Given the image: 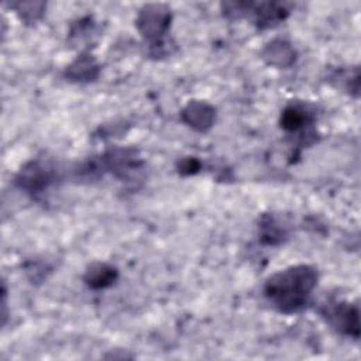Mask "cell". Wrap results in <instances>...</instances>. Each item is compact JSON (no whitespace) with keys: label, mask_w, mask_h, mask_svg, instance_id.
Listing matches in <instances>:
<instances>
[{"label":"cell","mask_w":361,"mask_h":361,"mask_svg":"<svg viewBox=\"0 0 361 361\" xmlns=\"http://www.w3.org/2000/svg\"><path fill=\"white\" fill-rule=\"evenodd\" d=\"M314 269L306 265L292 267L269 278L265 295L283 312H296L303 308L316 285Z\"/></svg>","instance_id":"1"},{"label":"cell","mask_w":361,"mask_h":361,"mask_svg":"<svg viewBox=\"0 0 361 361\" xmlns=\"http://www.w3.org/2000/svg\"><path fill=\"white\" fill-rule=\"evenodd\" d=\"M51 180V172L40 162H31L22 169L17 183L27 191H40Z\"/></svg>","instance_id":"2"},{"label":"cell","mask_w":361,"mask_h":361,"mask_svg":"<svg viewBox=\"0 0 361 361\" xmlns=\"http://www.w3.org/2000/svg\"><path fill=\"white\" fill-rule=\"evenodd\" d=\"M169 16L167 12H161L160 8H147L139 19V26L147 38H158L168 27Z\"/></svg>","instance_id":"3"},{"label":"cell","mask_w":361,"mask_h":361,"mask_svg":"<svg viewBox=\"0 0 361 361\" xmlns=\"http://www.w3.org/2000/svg\"><path fill=\"white\" fill-rule=\"evenodd\" d=\"M183 116H184V120L190 126L203 131L212 126L213 119H215V112L210 106H208L205 103H191L184 110Z\"/></svg>","instance_id":"4"},{"label":"cell","mask_w":361,"mask_h":361,"mask_svg":"<svg viewBox=\"0 0 361 361\" xmlns=\"http://www.w3.org/2000/svg\"><path fill=\"white\" fill-rule=\"evenodd\" d=\"M115 277H116V271L113 268L105 264H98L87 271L86 283L87 285L94 288H105L113 283Z\"/></svg>","instance_id":"5"},{"label":"cell","mask_w":361,"mask_h":361,"mask_svg":"<svg viewBox=\"0 0 361 361\" xmlns=\"http://www.w3.org/2000/svg\"><path fill=\"white\" fill-rule=\"evenodd\" d=\"M330 318L333 325L346 332L347 335H351V329L358 333V321H357V312H353L350 308H339L335 309L330 313Z\"/></svg>","instance_id":"6"},{"label":"cell","mask_w":361,"mask_h":361,"mask_svg":"<svg viewBox=\"0 0 361 361\" xmlns=\"http://www.w3.org/2000/svg\"><path fill=\"white\" fill-rule=\"evenodd\" d=\"M267 51H268L267 57H269V62L278 64V65L289 64L294 57V51L288 47V44L281 42V41L269 44Z\"/></svg>","instance_id":"7"},{"label":"cell","mask_w":361,"mask_h":361,"mask_svg":"<svg viewBox=\"0 0 361 361\" xmlns=\"http://www.w3.org/2000/svg\"><path fill=\"white\" fill-rule=\"evenodd\" d=\"M306 117H308V113L303 112L302 109H298V108H289L284 112V116H283V126L288 130H298L301 128L305 121H306Z\"/></svg>","instance_id":"8"}]
</instances>
